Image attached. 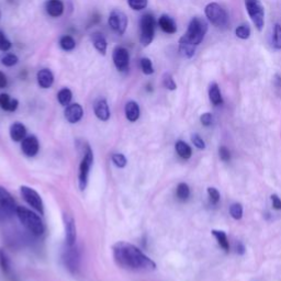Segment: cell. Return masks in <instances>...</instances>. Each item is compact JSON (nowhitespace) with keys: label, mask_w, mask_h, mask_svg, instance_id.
Listing matches in <instances>:
<instances>
[{"label":"cell","mask_w":281,"mask_h":281,"mask_svg":"<svg viewBox=\"0 0 281 281\" xmlns=\"http://www.w3.org/2000/svg\"><path fill=\"white\" fill-rule=\"evenodd\" d=\"M108 23H109V27L114 32H117L119 35H122L126 31L129 20H127V17L124 12L120 10H113L109 16V19H108Z\"/></svg>","instance_id":"ba28073f"},{"label":"cell","mask_w":281,"mask_h":281,"mask_svg":"<svg viewBox=\"0 0 281 281\" xmlns=\"http://www.w3.org/2000/svg\"><path fill=\"white\" fill-rule=\"evenodd\" d=\"M271 201H272V207L276 210H281V200L277 195L271 196Z\"/></svg>","instance_id":"f6af8a7d"},{"label":"cell","mask_w":281,"mask_h":281,"mask_svg":"<svg viewBox=\"0 0 281 281\" xmlns=\"http://www.w3.org/2000/svg\"><path fill=\"white\" fill-rule=\"evenodd\" d=\"M155 25H156L155 18L152 14H146L142 17V19H140L139 42L142 43L144 46H149L153 42V40H154Z\"/></svg>","instance_id":"277c9868"},{"label":"cell","mask_w":281,"mask_h":281,"mask_svg":"<svg viewBox=\"0 0 281 281\" xmlns=\"http://www.w3.org/2000/svg\"><path fill=\"white\" fill-rule=\"evenodd\" d=\"M208 195L210 198V201L212 204H218L220 201V194L215 188H208Z\"/></svg>","instance_id":"60d3db41"},{"label":"cell","mask_w":281,"mask_h":281,"mask_svg":"<svg viewBox=\"0 0 281 281\" xmlns=\"http://www.w3.org/2000/svg\"><path fill=\"white\" fill-rule=\"evenodd\" d=\"M91 41H92L95 49L97 50L101 55H106L107 48H108V43H107L106 37L101 33L96 32V33L91 34Z\"/></svg>","instance_id":"44dd1931"},{"label":"cell","mask_w":281,"mask_h":281,"mask_svg":"<svg viewBox=\"0 0 281 281\" xmlns=\"http://www.w3.org/2000/svg\"><path fill=\"white\" fill-rule=\"evenodd\" d=\"M37 84L43 89H48L50 87H52L54 82V75L48 68H43L39 70V73L36 75Z\"/></svg>","instance_id":"e0dca14e"},{"label":"cell","mask_w":281,"mask_h":281,"mask_svg":"<svg viewBox=\"0 0 281 281\" xmlns=\"http://www.w3.org/2000/svg\"><path fill=\"white\" fill-rule=\"evenodd\" d=\"M219 154H220V158L222 159L223 162H228L231 159V153L225 148V146H221L219 150Z\"/></svg>","instance_id":"7bdbcfd3"},{"label":"cell","mask_w":281,"mask_h":281,"mask_svg":"<svg viewBox=\"0 0 281 281\" xmlns=\"http://www.w3.org/2000/svg\"><path fill=\"white\" fill-rule=\"evenodd\" d=\"M229 213H231V215L233 216V219H235V220L242 219V216H243L242 204H240V203L232 204L231 208H229Z\"/></svg>","instance_id":"74e56055"},{"label":"cell","mask_w":281,"mask_h":281,"mask_svg":"<svg viewBox=\"0 0 281 281\" xmlns=\"http://www.w3.org/2000/svg\"><path fill=\"white\" fill-rule=\"evenodd\" d=\"M274 85H276L277 87H281V76L279 75H276L274 76Z\"/></svg>","instance_id":"c3c4849f"},{"label":"cell","mask_w":281,"mask_h":281,"mask_svg":"<svg viewBox=\"0 0 281 281\" xmlns=\"http://www.w3.org/2000/svg\"><path fill=\"white\" fill-rule=\"evenodd\" d=\"M125 117L131 122H135L139 118V107L135 101H129L125 105Z\"/></svg>","instance_id":"603a6c76"},{"label":"cell","mask_w":281,"mask_h":281,"mask_svg":"<svg viewBox=\"0 0 281 281\" xmlns=\"http://www.w3.org/2000/svg\"><path fill=\"white\" fill-rule=\"evenodd\" d=\"M93 111L96 117L101 121H107L110 118L109 106L107 104L106 99H98L93 105Z\"/></svg>","instance_id":"2e32d148"},{"label":"cell","mask_w":281,"mask_h":281,"mask_svg":"<svg viewBox=\"0 0 281 281\" xmlns=\"http://www.w3.org/2000/svg\"><path fill=\"white\" fill-rule=\"evenodd\" d=\"M236 252H238L240 255H243L245 253V247L242 244V243H239V244L236 245Z\"/></svg>","instance_id":"7dc6e473"},{"label":"cell","mask_w":281,"mask_h":281,"mask_svg":"<svg viewBox=\"0 0 281 281\" xmlns=\"http://www.w3.org/2000/svg\"><path fill=\"white\" fill-rule=\"evenodd\" d=\"M0 267H2L4 273H6L9 278H11V268L9 264V259L5 251L3 250H0Z\"/></svg>","instance_id":"f546056e"},{"label":"cell","mask_w":281,"mask_h":281,"mask_svg":"<svg viewBox=\"0 0 281 281\" xmlns=\"http://www.w3.org/2000/svg\"><path fill=\"white\" fill-rule=\"evenodd\" d=\"M158 25L161 27V29L165 32V33L174 34L177 31V25L176 22L174 21V19L170 18L167 15H163L161 18H159Z\"/></svg>","instance_id":"d6986e66"},{"label":"cell","mask_w":281,"mask_h":281,"mask_svg":"<svg viewBox=\"0 0 281 281\" xmlns=\"http://www.w3.org/2000/svg\"><path fill=\"white\" fill-rule=\"evenodd\" d=\"M20 191H21V195L23 197V199L25 200V202L29 204V206H31L36 211H39L41 214L44 213L43 201L41 199L40 195L37 194L34 189H32V188L27 187V186H22L20 188Z\"/></svg>","instance_id":"30bf717a"},{"label":"cell","mask_w":281,"mask_h":281,"mask_svg":"<svg viewBox=\"0 0 281 281\" xmlns=\"http://www.w3.org/2000/svg\"><path fill=\"white\" fill-rule=\"evenodd\" d=\"M212 114L207 112V113H203L201 118H200V121H201V123L204 125V126H209L211 125V123H212Z\"/></svg>","instance_id":"ee69618b"},{"label":"cell","mask_w":281,"mask_h":281,"mask_svg":"<svg viewBox=\"0 0 281 281\" xmlns=\"http://www.w3.org/2000/svg\"><path fill=\"white\" fill-rule=\"evenodd\" d=\"M8 80H7V76H6L3 72H0V88H6L7 87Z\"/></svg>","instance_id":"bcb514c9"},{"label":"cell","mask_w":281,"mask_h":281,"mask_svg":"<svg viewBox=\"0 0 281 281\" xmlns=\"http://www.w3.org/2000/svg\"><path fill=\"white\" fill-rule=\"evenodd\" d=\"M113 257L116 263L133 271H151L156 268V264L150 257L126 242H118L113 245Z\"/></svg>","instance_id":"6da1fadb"},{"label":"cell","mask_w":281,"mask_h":281,"mask_svg":"<svg viewBox=\"0 0 281 281\" xmlns=\"http://www.w3.org/2000/svg\"><path fill=\"white\" fill-rule=\"evenodd\" d=\"M25 134H27V130H25V126L22 123L16 122L11 125L10 136L12 139L16 140V142L23 140L25 138Z\"/></svg>","instance_id":"7402d4cb"},{"label":"cell","mask_w":281,"mask_h":281,"mask_svg":"<svg viewBox=\"0 0 281 281\" xmlns=\"http://www.w3.org/2000/svg\"><path fill=\"white\" fill-rule=\"evenodd\" d=\"M57 99L62 106H68L73 99V92L68 88H63L57 93Z\"/></svg>","instance_id":"4316f807"},{"label":"cell","mask_w":281,"mask_h":281,"mask_svg":"<svg viewBox=\"0 0 281 281\" xmlns=\"http://www.w3.org/2000/svg\"><path fill=\"white\" fill-rule=\"evenodd\" d=\"M17 204L14 198L6 190L4 187L0 186V209L6 214H12L17 212Z\"/></svg>","instance_id":"8fae6325"},{"label":"cell","mask_w":281,"mask_h":281,"mask_svg":"<svg viewBox=\"0 0 281 281\" xmlns=\"http://www.w3.org/2000/svg\"><path fill=\"white\" fill-rule=\"evenodd\" d=\"M163 85L165 88H167L168 90H176L177 88L174 78H172V76L168 73H165L163 76Z\"/></svg>","instance_id":"d590c367"},{"label":"cell","mask_w":281,"mask_h":281,"mask_svg":"<svg viewBox=\"0 0 281 281\" xmlns=\"http://www.w3.org/2000/svg\"><path fill=\"white\" fill-rule=\"evenodd\" d=\"M273 48L276 50H281V25L276 24L273 29Z\"/></svg>","instance_id":"e575fe53"},{"label":"cell","mask_w":281,"mask_h":281,"mask_svg":"<svg viewBox=\"0 0 281 281\" xmlns=\"http://www.w3.org/2000/svg\"><path fill=\"white\" fill-rule=\"evenodd\" d=\"M82 116H84V110H82V107L80 105L73 104L66 107L65 118L69 123H77Z\"/></svg>","instance_id":"5bb4252c"},{"label":"cell","mask_w":281,"mask_h":281,"mask_svg":"<svg viewBox=\"0 0 281 281\" xmlns=\"http://www.w3.org/2000/svg\"><path fill=\"white\" fill-rule=\"evenodd\" d=\"M208 32V23L202 18L195 17L193 20L190 21L187 32L182 35L184 40L188 42L193 43L194 45H199V44L203 41L204 35Z\"/></svg>","instance_id":"3957f363"},{"label":"cell","mask_w":281,"mask_h":281,"mask_svg":"<svg viewBox=\"0 0 281 281\" xmlns=\"http://www.w3.org/2000/svg\"><path fill=\"white\" fill-rule=\"evenodd\" d=\"M21 149L27 156H34L39 152V140L33 135L25 136V138L22 140Z\"/></svg>","instance_id":"4fadbf2b"},{"label":"cell","mask_w":281,"mask_h":281,"mask_svg":"<svg viewBox=\"0 0 281 281\" xmlns=\"http://www.w3.org/2000/svg\"><path fill=\"white\" fill-rule=\"evenodd\" d=\"M196 52V45H194L193 43L188 42L187 40H184L181 36L179 39V53L186 57V59H191L195 55Z\"/></svg>","instance_id":"cb8c5ba5"},{"label":"cell","mask_w":281,"mask_h":281,"mask_svg":"<svg viewBox=\"0 0 281 281\" xmlns=\"http://www.w3.org/2000/svg\"><path fill=\"white\" fill-rule=\"evenodd\" d=\"M45 9L49 16L53 18H59L64 12V4L61 0H49L45 4Z\"/></svg>","instance_id":"ac0fdd59"},{"label":"cell","mask_w":281,"mask_h":281,"mask_svg":"<svg viewBox=\"0 0 281 281\" xmlns=\"http://www.w3.org/2000/svg\"><path fill=\"white\" fill-rule=\"evenodd\" d=\"M176 151L178 153V155L183 159L190 158L191 154H193V151H191L190 146L187 143L182 142V140H178L176 143Z\"/></svg>","instance_id":"484cf974"},{"label":"cell","mask_w":281,"mask_h":281,"mask_svg":"<svg viewBox=\"0 0 281 281\" xmlns=\"http://www.w3.org/2000/svg\"><path fill=\"white\" fill-rule=\"evenodd\" d=\"M148 0H127V4H129L130 8L135 10V11H140L148 7Z\"/></svg>","instance_id":"836d02e7"},{"label":"cell","mask_w":281,"mask_h":281,"mask_svg":"<svg viewBox=\"0 0 281 281\" xmlns=\"http://www.w3.org/2000/svg\"><path fill=\"white\" fill-rule=\"evenodd\" d=\"M191 140H193L194 145H196V148L200 149V150L206 149V144H204V140L199 135H198V134H194L193 137H191Z\"/></svg>","instance_id":"b9f144b4"},{"label":"cell","mask_w":281,"mask_h":281,"mask_svg":"<svg viewBox=\"0 0 281 281\" xmlns=\"http://www.w3.org/2000/svg\"><path fill=\"white\" fill-rule=\"evenodd\" d=\"M16 213L20 222L31 233H33L34 235H42L44 233L45 227H44L43 221L33 211L24 207H18Z\"/></svg>","instance_id":"7a4b0ae2"},{"label":"cell","mask_w":281,"mask_h":281,"mask_svg":"<svg viewBox=\"0 0 281 281\" xmlns=\"http://www.w3.org/2000/svg\"><path fill=\"white\" fill-rule=\"evenodd\" d=\"M140 68L145 75H152L154 73V67H153V63L148 57H143L140 60Z\"/></svg>","instance_id":"d6a6232c"},{"label":"cell","mask_w":281,"mask_h":281,"mask_svg":"<svg viewBox=\"0 0 281 281\" xmlns=\"http://www.w3.org/2000/svg\"><path fill=\"white\" fill-rule=\"evenodd\" d=\"M112 162L119 168H123L127 163L125 156L122 155V154H113L112 155Z\"/></svg>","instance_id":"ab89813d"},{"label":"cell","mask_w":281,"mask_h":281,"mask_svg":"<svg viewBox=\"0 0 281 281\" xmlns=\"http://www.w3.org/2000/svg\"><path fill=\"white\" fill-rule=\"evenodd\" d=\"M64 261H65V265L72 272H75L78 269L79 253L75 245L67 246V250L65 251V255H64Z\"/></svg>","instance_id":"7c38bea8"},{"label":"cell","mask_w":281,"mask_h":281,"mask_svg":"<svg viewBox=\"0 0 281 281\" xmlns=\"http://www.w3.org/2000/svg\"><path fill=\"white\" fill-rule=\"evenodd\" d=\"M19 106V101L17 99H11L9 95L2 93L0 95V108L5 111L14 112L17 110Z\"/></svg>","instance_id":"ffe728a7"},{"label":"cell","mask_w":281,"mask_h":281,"mask_svg":"<svg viewBox=\"0 0 281 281\" xmlns=\"http://www.w3.org/2000/svg\"><path fill=\"white\" fill-rule=\"evenodd\" d=\"M209 98L214 106H219L223 102L220 87L216 82H212L209 87Z\"/></svg>","instance_id":"d4e9b609"},{"label":"cell","mask_w":281,"mask_h":281,"mask_svg":"<svg viewBox=\"0 0 281 281\" xmlns=\"http://www.w3.org/2000/svg\"><path fill=\"white\" fill-rule=\"evenodd\" d=\"M212 235L218 241L219 245L224 250L225 252L229 251V245H228V241H227V236L226 234L223 231H216V229H213L212 231Z\"/></svg>","instance_id":"83f0119b"},{"label":"cell","mask_w":281,"mask_h":281,"mask_svg":"<svg viewBox=\"0 0 281 281\" xmlns=\"http://www.w3.org/2000/svg\"><path fill=\"white\" fill-rule=\"evenodd\" d=\"M65 229L67 246H74L76 243V225L73 216L69 214H65Z\"/></svg>","instance_id":"9a60e30c"},{"label":"cell","mask_w":281,"mask_h":281,"mask_svg":"<svg viewBox=\"0 0 281 281\" xmlns=\"http://www.w3.org/2000/svg\"><path fill=\"white\" fill-rule=\"evenodd\" d=\"M245 8L255 28L258 31L263 30L265 25V10L259 0H245Z\"/></svg>","instance_id":"5b68a950"},{"label":"cell","mask_w":281,"mask_h":281,"mask_svg":"<svg viewBox=\"0 0 281 281\" xmlns=\"http://www.w3.org/2000/svg\"><path fill=\"white\" fill-rule=\"evenodd\" d=\"M177 196L181 200H187L190 196V189L187 183H179L177 187Z\"/></svg>","instance_id":"1f68e13d"},{"label":"cell","mask_w":281,"mask_h":281,"mask_svg":"<svg viewBox=\"0 0 281 281\" xmlns=\"http://www.w3.org/2000/svg\"><path fill=\"white\" fill-rule=\"evenodd\" d=\"M93 163V154L91 149L87 146L85 154H84V158L81 159V163L79 166V175H78V179H79V188L81 190H84L87 186V181H88V175H89V170H90L91 165Z\"/></svg>","instance_id":"52a82bcc"},{"label":"cell","mask_w":281,"mask_h":281,"mask_svg":"<svg viewBox=\"0 0 281 281\" xmlns=\"http://www.w3.org/2000/svg\"><path fill=\"white\" fill-rule=\"evenodd\" d=\"M204 14H206L208 20L213 25H215V27L218 28L224 27V25L227 23L228 17L226 11L223 9L219 4L216 3L209 4L206 7V9H204Z\"/></svg>","instance_id":"8992f818"},{"label":"cell","mask_w":281,"mask_h":281,"mask_svg":"<svg viewBox=\"0 0 281 281\" xmlns=\"http://www.w3.org/2000/svg\"><path fill=\"white\" fill-rule=\"evenodd\" d=\"M112 59L114 66L119 70V72H126L129 70L130 66V54L129 51L122 46H117L113 50Z\"/></svg>","instance_id":"9c48e42d"},{"label":"cell","mask_w":281,"mask_h":281,"mask_svg":"<svg viewBox=\"0 0 281 281\" xmlns=\"http://www.w3.org/2000/svg\"><path fill=\"white\" fill-rule=\"evenodd\" d=\"M19 62V59H18V56L15 55V54H6L2 57V63H3V65L5 66H7V67H11V66H15L16 64Z\"/></svg>","instance_id":"8d00e7d4"},{"label":"cell","mask_w":281,"mask_h":281,"mask_svg":"<svg viewBox=\"0 0 281 281\" xmlns=\"http://www.w3.org/2000/svg\"><path fill=\"white\" fill-rule=\"evenodd\" d=\"M235 34L242 40H247L251 36V28L248 24H241L240 27L236 28Z\"/></svg>","instance_id":"4dcf8cb0"},{"label":"cell","mask_w":281,"mask_h":281,"mask_svg":"<svg viewBox=\"0 0 281 281\" xmlns=\"http://www.w3.org/2000/svg\"><path fill=\"white\" fill-rule=\"evenodd\" d=\"M60 45L64 51H73L76 48V42L73 36L64 35L61 37Z\"/></svg>","instance_id":"f1b7e54d"},{"label":"cell","mask_w":281,"mask_h":281,"mask_svg":"<svg viewBox=\"0 0 281 281\" xmlns=\"http://www.w3.org/2000/svg\"><path fill=\"white\" fill-rule=\"evenodd\" d=\"M12 46L11 42L6 37V35L4 34L3 31H0V51L3 52H7Z\"/></svg>","instance_id":"f35d334b"},{"label":"cell","mask_w":281,"mask_h":281,"mask_svg":"<svg viewBox=\"0 0 281 281\" xmlns=\"http://www.w3.org/2000/svg\"><path fill=\"white\" fill-rule=\"evenodd\" d=\"M0 17H2V12H0Z\"/></svg>","instance_id":"681fc988"}]
</instances>
